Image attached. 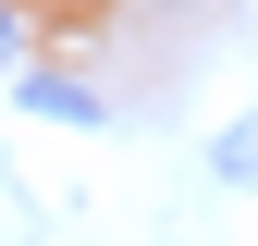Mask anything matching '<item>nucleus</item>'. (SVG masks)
<instances>
[{"label":"nucleus","mask_w":258,"mask_h":246,"mask_svg":"<svg viewBox=\"0 0 258 246\" xmlns=\"http://www.w3.org/2000/svg\"><path fill=\"white\" fill-rule=\"evenodd\" d=\"M25 99H37L49 123H99V99H86V86H61V74H25Z\"/></svg>","instance_id":"obj_1"},{"label":"nucleus","mask_w":258,"mask_h":246,"mask_svg":"<svg viewBox=\"0 0 258 246\" xmlns=\"http://www.w3.org/2000/svg\"><path fill=\"white\" fill-rule=\"evenodd\" d=\"M13 49H25V37H13V0H0V61H13Z\"/></svg>","instance_id":"obj_2"}]
</instances>
